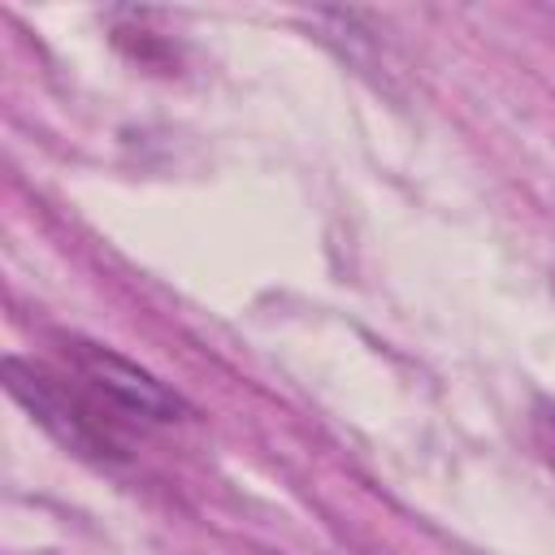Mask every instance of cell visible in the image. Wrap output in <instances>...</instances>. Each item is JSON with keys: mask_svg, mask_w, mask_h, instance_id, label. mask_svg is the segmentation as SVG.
Returning a JSON list of instances; mask_svg holds the SVG:
<instances>
[{"mask_svg": "<svg viewBox=\"0 0 555 555\" xmlns=\"http://www.w3.org/2000/svg\"><path fill=\"white\" fill-rule=\"evenodd\" d=\"M4 386L9 395L74 455L91 464H121L130 460V425L117 421L74 373L9 356L4 360Z\"/></svg>", "mask_w": 555, "mask_h": 555, "instance_id": "obj_1", "label": "cell"}, {"mask_svg": "<svg viewBox=\"0 0 555 555\" xmlns=\"http://www.w3.org/2000/svg\"><path fill=\"white\" fill-rule=\"evenodd\" d=\"M61 369L74 373L117 421H126L134 434L152 429V425H173L182 416H191L186 399L178 390H169L160 377H152L147 369H139L134 360L87 343V338H65L61 343Z\"/></svg>", "mask_w": 555, "mask_h": 555, "instance_id": "obj_2", "label": "cell"}, {"mask_svg": "<svg viewBox=\"0 0 555 555\" xmlns=\"http://www.w3.org/2000/svg\"><path fill=\"white\" fill-rule=\"evenodd\" d=\"M533 442H538L542 460L555 468V403L551 399H538L533 403Z\"/></svg>", "mask_w": 555, "mask_h": 555, "instance_id": "obj_3", "label": "cell"}]
</instances>
